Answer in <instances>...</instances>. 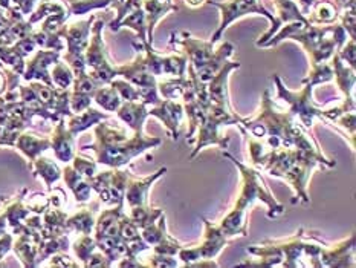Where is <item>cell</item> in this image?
Returning <instances> with one entry per match:
<instances>
[{
    "mask_svg": "<svg viewBox=\"0 0 356 268\" xmlns=\"http://www.w3.org/2000/svg\"><path fill=\"white\" fill-rule=\"evenodd\" d=\"M109 84L118 90L122 102H138L139 100V92L131 83L122 80H112Z\"/></svg>",
    "mask_w": 356,
    "mask_h": 268,
    "instance_id": "obj_36",
    "label": "cell"
},
{
    "mask_svg": "<svg viewBox=\"0 0 356 268\" xmlns=\"http://www.w3.org/2000/svg\"><path fill=\"white\" fill-rule=\"evenodd\" d=\"M332 79H334V68L326 63H318L312 66V71L309 74L307 79L303 80V84L307 83L311 84V86H315V84L330 81Z\"/></svg>",
    "mask_w": 356,
    "mask_h": 268,
    "instance_id": "obj_35",
    "label": "cell"
},
{
    "mask_svg": "<svg viewBox=\"0 0 356 268\" xmlns=\"http://www.w3.org/2000/svg\"><path fill=\"white\" fill-rule=\"evenodd\" d=\"M43 228L42 236H60V235H69V230L66 227L67 213L58 207L49 205L43 213Z\"/></svg>",
    "mask_w": 356,
    "mask_h": 268,
    "instance_id": "obj_21",
    "label": "cell"
},
{
    "mask_svg": "<svg viewBox=\"0 0 356 268\" xmlns=\"http://www.w3.org/2000/svg\"><path fill=\"white\" fill-rule=\"evenodd\" d=\"M28 194V189H22L17 195L11 198H0V201L3 203V213L6 216V222L13 228V235H19L23 227V221L26 219L31 212L25 205V198Z\"/></svg>",
    "mask_w": 356,
    "mask_h": 268,
    "instance_id": "obj_12",
    "label": "cell"
},
{
    "mask_svg": "<svg viewBox=\"0 0 356 268\" xmlns=\"http://www.w3.org/2000/svg\"><path fill=\"white\" fill-rule=\"evenodd\" d=\"M51 79H52V83L56 88L69 89L74 83V72H72V69L69 68L67 63H63V61L57 60L56 63H54Z\"/></svg>",
    "mask_w": 356,
    "mask_h": 268,
    "instance_id": "obj_33",
    "label": "cell"
},
{
    "mask_svg": "<svg viewBox=\"0 0 356 268\" xmlns=\"http://www.w3.org/2000/svg\"><path fill=\"white\" fill-rule=\"evenodd\" d=\"M223 155L229 158L240 168V173H242V194H240L234 209L229 212L228 216L222 221V224L219 227L222 232L225 233L227 237L236 236V235L246 236L248 232H246L245 213L248 207H251L255 199H260V201L268 204L269 218H275L277 214L283 213L284 207L280 203H277L275 198L269 194L268 187L265 186V181H263L257 168L243 166L242 163H238L233 155H229L228 152L223 153Z\"/></svg>",
    "mask_w": 356,
    "mask_h": 268,
    "instance_id": "obj_2",
    "label": "cell"
},
{
    "mask_svg": "<svg viewBox=\"0 0 356 268\" xmlns=\"http://www.w3.org/2000/svg\"><path fill=\"white\" fill-rule=\"evenodd\" d=\"M115 2V0H65L67 5V17L69 15H83L92 10L106 8Z\"/></svg>",
    "mask_w": 356,
    "mask_h": 268,
    "instance_id": "obj_31",
    "label": "cell"
},
{
    "mask_svg": "<svg viewBox=\"0 0 356 268\" xmlns=\"http://www.w3.org/2000/svg\"><path fill=\"white\" fill-rule=\"evenodd\" d=\"M274 80L277 83V89H278V98L284 100L286 103L289 104V112L292 115H298V118L303 123L305 127H311L312 121L315 117H321L323 118V111L315 107L312 104V89L314 86L311 84L305 83V89L300 92H291L283 86V83L280 80V77L274 75Z\"/></svg>",
    "mask_w": 356,
    "mask_h": 268,
    "instance_id": "obj_6",
    "label": "cell"
},
{
    "mask_svg": "<svg viewBox=\"0 0 356 268\" xmlns=\"http://www.w3.org/2000/svg\"><path fill=\"white\" fill-rule=\"evenodd\" d=\"M161 214H164L161 209H152L149 205H136L130 207L129 218L139 230H143L156 222Z\"/></svg>",
    "mask_w": 356,
    "mask_h": 268,
    "instance_id": "obj_28",
    "label": "cell"
},
{
    "mask_svg": "<svg viewBox=\"0 0 356 268\" xmlns=\"http://www.w3.org/2000/svg\"><path fill=\"white\" fill-rule=\"evenodd\" d=\"M190 84V79L187 77H175L172 80H165L161 81L158 84V92H161V95L164 97L165 100H177L182 98L185 89L188 88Z\"/></svg>",
    "mask_w": 356,
    "mask_h": 268,
    "instance_id": "obj_30",
    "label": "cell"
},
{
    "mask_svg": "<svg viewBox=\"0 0 356 268\" xmlns=\"http://www.w3.org/2000/svg\"><path fill=\"white\" fill-rule=\"evenodd\" d=\"M5 90H6V75L2 69H0V95H3Z\"/></svg>",
    "mask_w": 356,
    "mask_h": 268,
    "instance_id": "obj_43",
    "label": "cell"
},
{
    "mask_svg": "<svg viewBox=\"0 0 356 268\" xmlns=\"http://www.w3.org/2000/svg\"><path fill=\"white\" fill-rule=\"evenodd\" d=\"M234 51H236V48H234V45H231V43H223L220 48L216 51V54H214V57H213V60L211 61H208L207 65H204V66H200V68H197V69H195V74H196V77L197 79L202 81V83H208L210 81L213 77L218 74L219 71H220V68L225 65V61L233 56L234 54Z\"/></svg>",
    "mask_w": 356,
    "mask_h": 268,
    "instance_id": "obj_20",
    "label": "cell"
},
{
    "mask_svg": "<svg viewBox=\"0 0 356 268\" xmlns=\"http://www.w3.org/2000/svg\"><path fill=\"white\" fill-rule=\"evenodd\" d=\"M121 2H124V0H115V2H113L112 5H115V3H121Z\"/></svg>",
    "mask_w": 356,
    "mask_h": 268,
    "instance_id": "obj_46",
    "label": "cell"
},
{
    "mask_svg": "<svg viewBox=\"0 0 356 268\" xmlns=\"http://www.w3.org/2000/svg\"><path fill=\"white\" fill-rule=\"evenodd\" d=\"M98 212V203H92L90 207H84L76 212L74 216L66 219V227L71 232L80 235H90L95 227V213Z\"/></svg>",
    "mask_w": 356,
    "mask_h": 268,
    "instance_id": "obj_22",
    "label": "cell"
},
{
    "mask_svg": "<svg viewBox=\"0 0 356 268\" xmlns=\"http://www.w3.org/2000/svg\"><path fill=\"white\" fill-rule=\"evenodd\" d=\"M51 262L49 265L51 267H79L80 264L75 262V260L66 255V251H60V253H56V255L51 256Z\"/></svg>",
    "mask_w": 356,
    "mask_h": 268,
    "instance_id": "obj_40",
    "label": "cell"
},
{
    "mask_svg": "<svg viewBox=\"0 0 356 268\" xmlns=\"http://www.w3.org/2000/svg\"><path fill=\"white\" fill-rule=\"evenodd\" d=\"M67 14L66 6L63 3H60L58 0H43V2L38 5L37 10L31 14L29 17V23L31 25H35V23L42 22L43 19L48 17V15H54V14Z\"/></svg>",
    "mask_w": 356,
    "mask_h": 268,
    "instance_id": "obj_32",
    "label": "cell"
},
{
    "mask_svg": "<svg viewBox=\"0 0 356 268\" xmlns=\"http://www.w3.org/2000/svg\"><path fill=\"white\" fill-rule=\"evenodd\" d=\"M72 163H74L72 167L80 175H83L84 178H92V176L97 173V163L95 161H92L90 158L81 157V155H74Z\"/></svg>",
    "mask_w": 356,
    "mask_h": 268,
    "instance_id": "obj_37",
    "label": "cell"
},
{
    "mask_svg": "<svg viewBox=\"0 0 356 268\" xmlns=\"http://www.w3.org/2000/svg\"><path fill=\"white\" fill-rule=\"evenodd\" d=\"M118 118L134 130V132H143L144 121L149 117L147 104L144 102H122L118 107Z\"/></svg>",
    "mask_w": 356,
    "mask_h": 268,
    "instance_id": "obj_18",
    "label": "cell"
},
{
    "mask_svg": "<svg viewBox=\"0 0 356 268\" xmlns=\"http://www.w3.org/2000/svg\"><path fill=\"white\" fill-rule=\"evenodd\" d=\"M208 5H213L220 10V25L219 29L211 38V43L220 40L223 31L228 28L229 23H233L236 19L243 17L246 14H261L274 23V14H270L265 6L260 3V0H227V2H207Z\"/></svg>",
    "mask_w": 356,
    "mask_h": 268,
    "instance_id": "obj_7",
    "label": "cell"
},
{
    "mask_svg": "<svg viewBox=\"0 0 356 268\" xmlns=\"http://www.w3.org/2000/svg\"><path fill=\"white\" fill-rule=\"evenodd\" d=\"M334 77L337 79V83L339 89H341L347 98H352V92H353V86H355V72L353 68L347 69V66H344V61L339 58L338 52H335L334 56Z\"/></svg>",
    "mask_w": 356,
    "mask_h": 268,
    "instance_id": "obj_27",
    "label": "cell"
},
{
    "mask_svg": "<svg viewBox=\"0 0 356 268\" xmlns=\"http://www.w3.org/2000/svg\"><path fill=\"white\" fill-rule=\"evenodd\" d=\"M92 98H94L95 102L107 112L118 111V107L122 103V98L120 97L118 90L115 89L113 86H111V84H109V86H99L95 90V94Z\"/></svg>",
    "mask_w": 356,
    "mask_h": 268,
    "instance_id": "obj_29",
    "label": "cell"
},
{
    "mask_svg": "<svg viewBox=\"0 0 356 268\" xmlns=\"http://www.w3.org/2000/svg\"><path fill=\"white\" fill-rule=\"evenodd\" d=\"M126 216L124 203H120L113 209L104 210L95 221V237L99 236H121V224Z\"/></svg>",
    "mask_w": 356,
    "mask_h": 268,
    "instance_id": "obj_16",
    "label": "cell"
},
{
    "mask_svg": "<svg viewBox=\"0 0 356 268\" xmlns=\"http://www.w3.org/2000/svg\"><path fill=\"white\" fill-rule=\"evenodd\" d=\"M185 2H187V5H190V6H193V8H196V6H199V5H202L205 0H185Z\"/></svg>",
    "mask_w": 356,
    "mask_h": 268,
    "instance_id": "obj_45",
    "label": "cell"
},
{
    "mask_svg": "<svg viewBox=\"0 0 356 268\" xmlns=\"http://www.w3.org/2000/svg\"><path fill=\"white\" fill-rule=\"evenodd\" d=\"M14 148H17L23 155L28 158V166H29L42 152L48 150L51 148V138H42L23 130V132L19 135L17 141H15Z\"/></svg>",
    "mask_w": 356,
    "mask_h": 268,
    "instance_id": "obj_19",
    "label": "cell"
},
{
    "mask_svg": "<svg viewBox=\"0 0 356 268\" xmlns=\"http://www.w3.org/2000/svg\"><path fill=\"white\" fill-rule=\"evenodd\" d=\"M13 250V236L3 233L0 236V264H2V259L8 251Z\"/></svg>",
    "mask_w": 356,
    "mask_h": 268,
    "instance_id": "obj_42",
    "label": "cell"
},
{
    "mask_svg": "<svg viewBox=\"0 0 356 268\" xmlns=\"http://www.w3.org/2000/svg\"><path fill=\"white\" fill-rule=\"evenodd\" d=\"M6 226H8L6 216H5V213L2 212V213H0V236H2V235L5 233V228H6Z\"/></svg>",
    "mask_w": 356,
    "mask_h": 268,
    "instance_id": "obj_44",
    "label": "cell"
},
{
    "mask_svg": "<svg viewBox=\"0 0 356 268\" xmlns=\"http://www.w3.org/2000/svg\"><path fill=\"white\" fill-rule=\"evenodd\" d=\"M149 115H153V117L164 123L168 132L172 134L173 140H177V136H179V125L184 117V106L181 103H176L175 100H162L159 104L152 107Z\"/></svg>",
    "mask_w": 356,
    "mask_h": 268,
    "instance_id": "obj_11",
    "label": "cell"
},
{
    "mask_svg": "<svg viewBox=\"0 0 356 268\" xmlns=\"http://www.w3.org/2000/svg\"><path fill=\"white\" fill-rule=\"evenodd\" d=\"M3 66H5V65H3V63H2V61H0V69H2V68H3Z\"/></svg>",
    "mask_w": 356,
    "mask_h": 268,
    "instance_id": "obj_47",
    "label": "cell"
},
{
    "mask_svg": "<svg viewBox=\"0 0 356 268\" xmlns=\"http://www.w3.org/2000/svg\"><path fill=\"white\" fill-rule=\"evenodd\" d=\"M240 63L237 61H225V65L220 68V71L216 74L213 79L207 83V92H208V100L210 103L219 104L223 107H229V100H228V77L229 72L238 69Z\"/></svg>",
    "mask_w": 356,
    "mask_h": 268,
    "instance_id": "obj_10",
    "label": "cell"
},
{
    "mask_svg": "<svg viewBox=\"0 0 356 268\" xmlns=\"http://www.w3.org/2000/svg\"><path fill=\"white\" fill-rule=\"evenodd\" d=\"M69 249V237L67 235L60 236H42V241L38 244V251L35 258V264L40 265L44 259L56 255L60 251H67Z\"/></svg>",
    "mask_w": 356,
    "mask_h": 268,
    "instance_id": "obj_26",
    "label": "cell"
},
{
    "mask_svg": "<svg viewBox=\"0 0 356 268\" xmlns=\"http://www.w3.org/2000/svg\"><path fill=\"white\" fill-rule=\"evenodd\" d=\"M23 132L22 129L14 127L10 125H0V145H10L14 148L19 135Z\"/></svg>",
    "mask_w": 356,
    "mask_h": 268,
    "instance_id": "obj_39",
    "label": "cell"
},
{
    "mask_svg": "<svg viewBox=\"0 0 356 268\" xmlns=\"http://www.w3.org/2000/svg\"><path fill=\"white\" fill-rule=\"evenodd\" d=\"M103 120H109V115L99 112L97 109H92V107H88V109H84L80 113H72L71 117H69L66 127L72 135H76L80 132H84V130Z\"/></svg>",
    "mask_w": 356,
    "mask_h": 268,
    "instance_id": "obj_23",
    "label": "cell"
},
{
    "mask_svg": "<svg viewBox=\"0 0 356 268\" xmlns=\"http://www.w3.org/2000/svg\"><path fill=\"white\" fill-rule=\"evenodd\" d=\"M63 178H65L66 186L72 190V194H74L76 201L79 203L89 201L92 187H90L88 178H84V176L76 172L72 166L65 167Z\"/></svg>",
    "mask_w": 356,
    "mask_h": 268,
    "instance_id": "obj_24",
    "label": "cell"
},
{
    "mask_svg": "<svg viewBox=\"0 0 356 268\" xmlns=\"http://www.w3.org/2000/svg\"><path fill=\"white\" fill-rule=\"evenodd\" d=\"M104 26V20L98 19L95 22V25L90 28L92 38H89V45L86 51H84V61H86V68H89L88 74L99 84V86L109 84L115 77L118 75L117 66H113L111 63L109 54H107L103 42L102 33Z\"/></svg>",
    "mask_w": 356,
    "mask_h": 268,
    "instance_id": "obj_4",
    "label": "cell"
},
{
    "mask_svg": "<svg viewBox=\"0 0 356 268\" xmlns=\"http://www.w3.org/2000/svg\"><path fill=\"white\" fill-rule=\"evenodd\" d=\"M97 20L95 15H90L88 20L74 22L71 25H63L58 29V36L65 37L67 42V54L71 56H84L89 45L90 28Z\"/></svg>",
    "mask_w": 356,
    "mask_h": 268,
    "instance_id": "obj_8",
    "label": "cell"
},
{
    "mask_svg": "<svg viewBox=\"0 0 356 268\" xmlns=\"http://www.w3.org/2000/svg\"><path fill=\"white\" fill-rule=\"evenodd\" d=\"M28 167L34 172V176H40V178H43L48 189H52V184L61 178L60 167L57 166L56 161H52L51 158L38 155Z\"/></svg>",
    "mask_w": 356,
    "mask_h": 268,
    "instance_id": "obj_25",
    "label": "cell"
},
{
    "mask_svg": "<svg viewBox=\"0 0 356 268\" xmlns=\"http://www.w3.org/2000/svg\"><path fill=\"white\" fill-rule=\"evenodd\" d=\"M143 10L147 19V38L149 45L153 46V29L154 25L170 11H177L179 8L173 5L172 0H143Z\"/></svg>",
    "mask_w": 356,
    "mask_h": 268,
    "instance_id": "obj_17",
    "label": "cell"
},
{
    "mask_svg": "<svg viewBox=\"0 0 356 268\" xmlns=\"http://www.w3.org/2000/svg\"><path fill=\"white\" fill-rule=\"evenodd\" d=\"M353 244H355V236L352 235L349 239H344L334 245L332 249H324L320 253V260L321 265L327 267H353L352 262V251H353Z\"/></svg>",
    "mask_w": 356,
    "mask_h": 268,
    "instance_id": "obj_15",
    "label": "cell"
},
{
    "mask_svg": "<svg viewBox=\"0 0 356 268\" xmlns=\"http://www.w3.org/2000/svg\"><path fill=\"white\" fill-rule=\"evenodd\" d=\"M228 244V237L222 232L219 226L205 219V235L204 241L197 247H181L177 255L184 260L185 265L193 267L197 260H213L219 255V251Z\"/></svg>",
    "mask_w": 356,
    "mask_h": 268,
    "instance_id": "obj_5",
    "label": "cell"
},
{
    "mask_svg": "<svg viewBox=\"0 0 356 268\" xmlns=\"http://www.w3.org/2000/svg\"><path fill=\"white\" fill-rule=\"evenodd\" d=\"M57 60H60L58 51H52V49L37 51L35 56L31 58L28 63H25L26 68L22 74L23 79H25L26 81L37 80V81L48 84V86H54L51 74L48 72V68L56 63Z\"/></svg>",
    "mask_w": 356,
    "mask_h": 268,
    "instance_id": "obj_9",
    "label": "cell"
},
{
    "mask_svg": "<svg viewBox=\"0 0 356 268\" xmlns=\"http://www.w3.org/2000/svg\"><path fill=\"white\" fill-rule=\"evenodd\" d=\"M97 249V241L95 237H92L90 235H81L79 239L74 242V251L75 256L81 260V265L88 262V259L90 258L92 253Z\"/></svg>",
    "mask_w": 356,
    "mask_h": 268,
    "instance_id": "obj_34",
    "label": "cell"
},
{
    "mask_svg": "<svg viewBox=\"0 0 356 268\" xmlns=\"http://www.w3.org/2000/svg\"><path fill=\"white\" fill-rule=\"evenodd\" d=\"M25 205L31 213L42 214L49 207V198L43 194H34L33 196L25 199Z\"/></svg>",
    "mask_w": 356,
    "mask_h": 268,
    "instance_id": "obj_38",
    "label": "cell"
},
{
    "mask_svg": "<svg viewBox=\"0 0 356 268\" xmlns=\"http://www.w3.org/2000/svg\"><path fill=\"white\" fill-rule=\"evenodd\" d=\"M165 172H167V167H161L156 173H153L152 176H147V178H143V180L134 178V176L129 175L127 184H126V195H124V199H127L130 207L147 205V196H149L150 186L158 178H161V176Z\"/></svg>",
    "mask_w": 356,
    "mask_h": 268,
    "instance_id": "obj_14",
    "label": "cell"
},
{
    "mask_svg": "<svg viewBox=\"0 0 356 268\" xmlns=\"http://www.w3.org/2000/svg\"><path fill=\"white\" fill-rule=\"evenodd\" d=\"M159 144L161 138L145 136L144 132H135L134 136H129L127 130L117 123H99L95 127V143L83 145L81 149L94 150L99 164L120 168L139 153Z\"/></svg>",
    "mask_w": 356,
    "mask_h": 268,
    "instance_id": "obj_1",
    "label": "cell"
},
{
    "mask_svg": "<svg viewBox=\"0 0 356 268\" xmlns=\"http://www.w3.org/2000/svg\"><path fill=\"white\" fill-rule=\"evenodd\" d=\"M242 120L243 118H240L237 113L233 112V109H229V107H223V106L214 104V103L208 104V107L205 109L204 120L196 130L197 136L193 138V141H191V144L195 143V140L197 141L195 152L191 153V158H195L200 150L211 144H218L220 149H228L229 138H223L219 134V127L225 126V125L240 126L242 125Z\"/></svg>",
    "mask_w": 356,
    "mask_h": 268,
    "instance_id": "obj_3",
    "label": "cell"
},
{
    "mask_svg": "<svg viewBox=\"0 0 356 268\" xmlns=\"http://www.w3.org/2000/svg\"><path fill=\"white\" fill-rule=\"evenodd\" d=\"M344 49L338 52L339 58H341L343 61H347L352 68H355V38H350L349 43H344Z\"/></svg>",
    "mask_w": 356,
    "mask_h": 268,
    "instance_id": "obj_41",
    "label": "cell"
},
{
    "mask_svg": "<svg viewBox=\"0 0 356 268\" xmlns=\"http://www.w3.org/2000/svg\"><path fill=\"white\" fill-rule=\"evenodd\" d=\"M75 135L69 132L66 127L65 118H60L56 123V127H54V132L51 136V148L54 149V153L61 163H71L74 155H75Z\"/></svg>",
    "mask_w": 356,
    "mask_h": 268,
    "instance_id": "obj_13",
    "label": "cell"
}]
</instances>
